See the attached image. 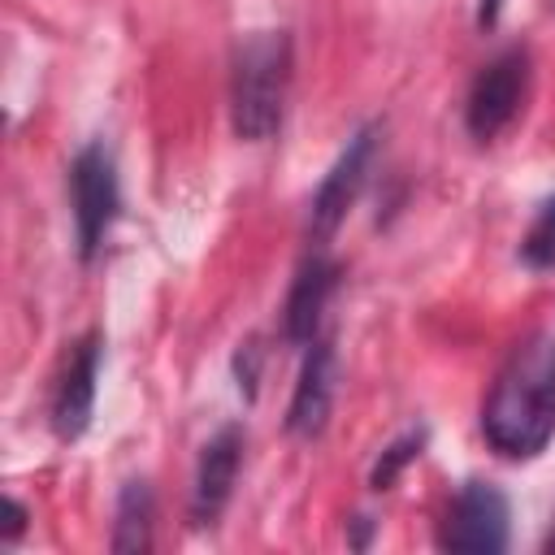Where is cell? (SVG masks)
<instances>
[{"label": "cell", "mask_w": 555, "mask_h": 555, "mask_svg": "<svg viewBox=\"0 0 555 555\" xmlns=\"http://www.w3.org/2000/svg\"><path fill=\"white\" fill-rule=\"evenodd\" d=\"M551 9H555V0H551Z\"/></svg>", "instance_id": "cell-17"}, {"label": "cell", "mask_w": 555, "mask_h": 555, "mask_svg": "<svg viewBox=\"0 0 555 555\" xmlns=\"http://www.w3.org/2000/svg\"><path fill=\"white\" fill-rule=\"evenodd\" d=\"M507 499L503 490H494L490 481H464L451 512H447V525L438 533V542L447 551H477V555H494L507 546Z\"/></svg>", "instance_id": "cell-6"}, {"label": "cell", "mask_w": 555, "mask_h": 555, "mask_svg": "<svg viewBox=\"0 0 555 555\" xmlns=\"http://www.w3.org/2000/svg\"><path fill=\"white\" fill-rule=\"evenodd\" d=\"M9 512H13V520H9V529H4V542H17L22 529H26V507H22L17 499H9Z\"/></svg>", "instance_id": "cell-15"}, {"label": "cell", "mask_w": 555, "mask_h": 555, "mask_svg": "<svg viewBox=\"0 0 555 555\" xmlns=\"http://www.w3.org/2000/svg\"><path fill=\"white\" fill-rule=\"evenodd\" d=\"M529 87V52L525 48H507L499 52L468 87V104H464V126L477 143H490L499 130L512 126V117L520 113Z\"/></svg>", "instance_id": "cell-4"}, {"label": "cell", "mask_w": 555, "mask_h": 555, "mask_svg": "<svg viewBox=\"0 0 555 555\" xmlns=\"http://www.w3.org/2000/svg\"><path fill=\"white\" fill-rule=\"evenodd\" d=\"M421 447H425V429H408V434H399V438L377 455V464H373V473H369V486H373V490H390L395 477L421 455Z\"/></svg>", "instance_id": "cell-13"}, {"label": "cell", "mask_w": 555, "mask_h": 555, "mask_svg": "<svg viewBox=\"0 0 555 555\" xmlns=\"http://www.w3.org/2000/svg\"><path fill=\"white\" fill-rule=\"evenodd\" d=\"M334 282H338V264L325 256V247H317L312 256H304L291 291H286V308H282V334L286 343L295 347H308L317 338V325H321V312L334 295Z\"/></svg>", "instance_id": "cell-10"}, {"label": "cell", "mask_w": 555, "mask_h": 555, "mask_svg": "<svg viewBox=\"0 0 555 555\" xmlns=\"http://www.w3.org/2000/svg\"><path fill=\"white\" fill-rule=\"evenodd\" d=\"M238 464H243V429L238 425H221L195 464V486H191V520L199 529L217 525V516L225 512L234 481H238Z\"/></svg>", "instance_id": "cell-8"}, {"label": "cell", "mask_w": 555, "mask_h": 555, "mask_svg": "<svg viewBox=\"0 0 555 555\" xmlns=\"http://www.w3.org/2000/svg\"><path fill=\"white\" fill-rule=\"evenodd\" d=\"M234 369H238V390H247V399H251L256 395V377H260V347H256V338L238 343Z\"/></svg>", "instance_id": "cell-14"}, {"label": "cell", "mask_w": 555, "mask_h": 555, "mask_svg": "<svg viewBox=\"0 0 555 555\" xmlns=\"http://www.w3.org/2000/svg\"><path fill=\"white\" fill-rule=\"evenodd\" d=\"M152 520H156V499H152V486L143 477H130L117 494V512H113V538L108 546L121 551V555H134V551H147L152 546Z\"/></svg>", "instance_id": "cell-11"}, {"label": "cell", "mask_w": 555, "mask_h": 555, "mask_svg": "<svg viewBox=\"0 0 555 555\" xmlns=\"http://www.w3.org/2000/svg\"><path fill=\"white\" fill-rule=\"evenodd\" d=\"M69 195H74V234H78V256L95 260V251L104 247L113 217L121 208V191H117V165L108 156L104 143H87L74 165H69Z\"/></svg>", "instance_id": "cell-3"}, {"label": "cell", "mask_w": 555, "mask_h": 555, "mask_svg": "<svg viewBox=\"0 0 555 555\" xmlns=\"http://www.w3.org/2000/svg\"><path fill=\"white\" fill-rule=\"evenodd\" d=\"M520 260L538 273H551L555 269V195L542 199V208L533 212L525 238H520Z\"/></svg>", "instance_id": "cell-12"}, {"label": "cell", "mask_w": 555, "mask_h": 555, "mask_svg": "<svg viewBox=\"0 0 555 555\" xmlns=\"http://www.w3.org/2000/svg\"><path fill=\"white\" fill-rule=\"evenodd\" d=\"M291 91V35L256 30L234 48L230 69V126L243 143H264L282 130Z\"/></svg>", "instance_id": "cell-2"}, {"label": "cell", "mask_w": 555, "mask_h": 555, "mask_svg": "<svg viewBox=\"0 0 555 555\" xmlns=\"http://www.w3.org/2000/svg\"><path fill=\"white\" fill-rule=\"evenodd\" d=\"M100 360H104V338L100 334H82L61 382L52 395V429L61 442H78L91 425L95 412V382H100Z\"/></svg>", "instance_id": "cell-7"}, {"label": "cell", "mask_w": 555, "mask_h": 555, "mask_svg": "<svg viewBox=\"0 0 555 555\" xmlns=\"http://www.w3.org/2000/svg\"><path fill=\"white\" fill-rule=\"evenodd\" d=\"M499 13H503V0H477V26H481V30L494 26Z\"/></svg>", "instance_id": "cell-16"}, {"label": "cell", "mask_w": 555, "mask_h": 555, "mask_svg": "<svg viewBox=\"0 0 555 555\" xmlns=\"http://www.w3.org/2000/svg\"><path fill=\"white\" fill-rule=\"evenodd\" d=\"M373 152H377V126H360L347 147L338 152V160L330 165V173L321 178L317 195H312V208H308V234L317 247H325L338 225L347 221L351 204L360 199V186L369 178V165H373Z\"/></svg>", "instance_id": "cell-5"}, {"label": "cell", "mask_w": 555, "mask_h": 555, "mask_svg": "<svg viewBox=\"0 0 555 555\" xmlns=\"http://www.w3.org/2000/svg\"><path fill=\"white\" fill-rule=\"evenodd\" d=\"M481 434L503 460H533L555 438V334H529L503 360L486 408Z\"/></svg>", "instance_id": "cell-1"}, {"label": "cell", "mask_w": 555, "mask_h": 555, "mask_svg": "<svg viewBox=\"0 0 555 555\" xmlns=\"http://www.w3.org/2000/svg\"><path fill=\"white\" fill-rule=\"evenodd\" d=\"M334 382H338L334 343L330 338H312L308 356H304V369H299V382H295V395H291V408H286V429L295 438L312 442V438L325 434L330 408H334Z\"/></svg>", "instance_id": "cell-9"}]
</instances>
